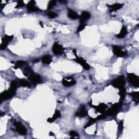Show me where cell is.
Segmentation results:
<instances>
[{"label":"cell","instance_id":"6da1fadb","mask_svg":"<svg viewBox=\"0 0 139 139\" xmlns=\"http://www.w3.org/2000/svg\"><path fill=\"white\" fill-rule=\"evenodd\" d=\"M18 85V83L16 80L12 81L9 89L7 91H5L1 94V102L6 101L13 97L16 94L17 88Z\"/></svg>","mask_w":139,"mask_h":139},{"label":"cell","instance_id":"7a4b0ae2","mask_svg":"<svg viewBox=\"0 0 139 139\" xmlns=\"http://www.w3.org/2000/svg\"><path fill=\"white\" fill-rule=\"evenodd\" d=\"M122 103L123 102L122 101H120L119 103H115V104L112 105V107L107 111L103 113L101 115L98 116L96 119H103V118H106V117L108 116L116 115L117 113L119 112L122 106Z\"/></svg>","mask_w":139,"mask_h":139},{"label":"cell","instance_id":"3957f363","mask_svg":"<svg viewBox=\"0 0 139 139\" xmlns=\"http://www.w3.org/2000/svg\"><path fill=\"white\" fill-rule=\"evenodd\" d=\"M125 84H126L125 78L123 76L118 77L117 78H116L114 80H112L111 82V85L119 89L121 88V87L124 86Z\"/></svg>","mask_w":139,"mask_h":139},{"label":"cell","instance_id":"277c9868","mask_svg":"<svg viewBox=\"0 0 139 139\" xmlns=\"http://www.w3.org/2000/svg\"><path fill=\"white\" fill-rule=\"evenodd\" d=\"M128 80L134 86L138 87L139 77L134 73H129L128 75Z\"/></svg>","mask_w":139,"mask_h":139},{"label":"cell","instance_id":"5b68a950","mask_svg":"<svg viewBox=\"0 0 139 139\" xmlns=\"http://www.w3.org/2000/svg\"><path fill=\"white\" fill-rule=\"evenodd\" d=\"M14 125L15 127V129H16V131L19 134L22 135L26 134L27 129L21 123H20L17 121H15L14 123Z\"/></svg>","mask_w":139,"mask_h":139},{"label":"cell","instance_id":"8992f818","mask_svg":"<svg viewBox=\"0 0 139 139\" xmlns=\"http://www.w3.org/2000/svg\"><path fill=\"white\" fill-rule=\"evenodd\" d=\"M64 48L57 43H55L52 47V51L55 55L62 54L64 52Z\"/></svg>","mask_w":139,"mask_h":139},{"label":"cell","instance_id":"52a82bcc","mask_svg":"<svg viewBox=\"0 0 139 139\" xmlns=\"http://www.w3.org/2000/svg\"><path fill=\"white\" fill-rule=\"evenodd\" d=\"M13 38V36H8V35H6L4 38L2 39V42L0 46V48L1 50H5L9 42H11V40Z\"/></svg>","mask_w":139,"mask_h":139},{"label":"cell","instance_id":"ba28073f","mask_svg":"<svg viewBox=\"0 0 139 139\" xmlns=\"http://www.w3.org/2000/svg\"><path fill=\"white\" fill-rule=\"evenodd\" d=\"M87 115H88V111L86 109L85 107L83 105H81L80 107L79 110L76 114V115L77 116L80 118H84L85 117L87 116Z\"/></svg>","mask_w":139,"mask_h":139},{"label":"cell","instance_id":"9c48e42d","mask_svg":"<svg viewBox=\"0 0 139 139\" xmlns=\"http://www.w3.org/2000/svg\"><path fill=\"white\" fill-rule=\"evenodd\" d=\"M112 51L114 53L119 57H123L127 55V53L126 52L121 50L118 46L116 45L112 46Z\"/></svg>","mask_w":139,"mask_h":139},{"label":"cell","instance_id":"30bf717a","mask_svg":"<svg viewBox=\"0 0 139 139\" xmlns=\"http://www.w3.org/2000/svg\"><path fill=\"white\" fill-rule=\"evenodd\" d=\"M76 58H77L75 59V61L77 63H78L79 64H80L81 66L83 67L85 70H89L90 69V65L86 62V61L83 58L78 57L77 56H76Z\"/></svg>","mask_w":139,"mask_h":139},{"label":"cell","instance_id":"8fae6325","mask_svg":"<svg viewBox=\"0 0 139 139\" xmlns=\"http://www.w3.org/2000/svg\"><path fill=\"white\" fill-rule=\"evenodd\" d=\"M91 17L89 12L84 11L81 13V14L79 17V21L81 24H84L87 20H88Z\"/></svg>","mask_w":139,"mask_h":139},{"label":"cell","instance_id":"7c38bea8","mask_svg":"<svg viewBox=\"0 0 139 139\" xmlns=\"http://www.w3.org/2000/svg\"><path fill=\"white\" fill-rule=\"evenodd\" d=\"M71 77H66L63 79V84L66 87H70L73 86L76 84V81L73 78H72L70 80Z\"/></svg>","mask_w":139,"mask_h":139},{"label":"cell","instance_id":"4fadbf2b","mask_svg":"<svg viewBox=\"0 0 139 139\" xmlns=\"http://www.w3.org/2000/svg\"><path fill=\"white\" fill-rule=\"evenodd\" d=\"M28 79L29 80L31 81L33 84H39L42 83V77L39 75L33 74V75L29 77Z\"/></svg>","mask_w":139,"mask_h":139},{"label":"cell","instance_id":"5bb4252c","mask_svg":"<svg viewBox=\"0 0 139 139\" xmlns=\"http://www.w3.org/2000/svg\"><path fill=\"white\" fill-rule=\"evenodd\" d=\"M35 1H30L28 4H27V10L29 12H38L40 11V9L37 8L36 6H35Z\"/></svg>","mask_w":139,"mask_h":139},{"label":"cell","instance_id":"9a60e30c","mask_svg":"<svg viewBox=\"0 0 139 139\" xmlns=\"http://www.w3.org/2000/svg\"><path fill=\"white\" fill-rule=\"evenodd\" d=\"M92 106L95 108V109L97 110V111L101 113V114H103V113L105 112L107 108V105L105 104H100L98 106H94V105Z\"/></svg>","mask_w":139,"mask_h":139},{"label":"cell","instance_id":"2e32d148","mask_svg":"<svg viewBox=\"0 0 139 139\" xmlns=\"http://www.w3.org/2000/svg\"><path fill=\"white\" fill-rule=\"evenodd\" d=\"M23 73L24 76L26 77H30V76L33 75L34 73V72L31 68H30L29 66H27L24 68L23 70Z\"/></svg>","mask_w":139,"mask_h":139},{"label":"cell","instance_id":"e0dca14e","mask_svg":"<svg viewBox=\"0 0 139 139\" xmlns=\"http://www.w3.org/2000/svg\"><path fill=\"white\" fill-rule=\"evenodd\" d=\"M110 9V11L111 12H115L117 11V10H119L120 8H121L123 6L122 4L120 3H115L112 5H109V6H108Z\"/></svg>","mask_w":139,"mask_h":139},{"label":"cell","instance_id":"ac0fdd59","mask_svg":"<svg viewBox=\"0 0 139 139\" xmlns=\"http://www.w3.org/2000/svg\"><path fill=\"white\" fill-rule=\"evenodd\" d=\"M60 116H61V114H60V111L58 110H56L54 115H53V116L51 118H48V119L47 120V122H48L50 123H52V122H54L55 120L57 119V118H59Z\"/></svg>","mask_w":139,"mask_h":139},{"label":"cell","instance_id":"d6986e66","mask_svg":"<svg viewBox=\"0 0 139 139\" xmlns=\"http://www.w3.org/2000/svg\"><path fill=\"white\" fill-rule=\"evenodd\" d=\"M68 15V17L72 20H76L79 18V15L77 14V13L71 9H69Z\"/></svg>","mask_w":139,"mask_h":139},{"label":"cell","instance_id":"ffe728a7","mask_svg":"<svg viewBox=\"0 0 139 139\" xmlns=\"http://www.w3.org/2000/svg\"><path fill=\"white\" fill-rule=\"evenodd\" d=\"M127 27L125 26H123L120 33L116 35V37L119 39H122L125 37V36L127 35Z\"/></svg>","mask_w":139,"mask_h":139},{"label":"cell","instance_id":"44dd1931","mask_svg":"<svg viewBox=\"0 0 139 139\" xmlns=\"http://www.w3.org/2000/svg\"><path fill=\"white\" fill-rule=\"evenodd\" d=\"M42 61V63L44 64L50 65L52 62V59H51V56L50 55H46L43 56Z\"/></svg>","mask_w":139,"mask_h":139},{"label":"cell","instance_id":"7402d4cb","mask_svg":"<svg viewBox=\"0 0 139 139\" xmlns=\"http://www.w3.org/2000/svg\"><path fill=\"white\" fill-rule=\"evenodd\" d=\"M119 94L120 96V101L123 102V100L125 99L126 94V90L125 89V86H123L120 89Z\"/></svg>","mask_w":139,"mask_h":139},{"label":"cell","instance_id":"603a6c76","mask_svg":"<svg viewBox=\"0 0 139 139\" xmlns=\"http://www.w3.org/2000/svg\"><path fill=\"white\" fill-rule=\"evenodd\" d=\"M18 84H19V86H23V87L30 86V85L29 82H28L27 80H24V79H20L19 81L18 82Z\"/></svg>","mask_w":139,"mask_h":139},{"label":"cell","instance_id":"cb8c5ba5","mask_svg":"<svg viewBox=\"0 0 139 139\" xmlns=\"http://www.w3.org/2000/svg\"><path fill=\"white\" fill-rule=\"evenodd\" d=\"M26 64V63L24 61H23V60L18 61L16 63V64H15V65L14 68L16 69L21 68H22V66H23Z\"/></svg>","mask_w":139,"mask_h":139},{"label":"cell","instance_id":"d4e9b609","mask_svg":"<svg viewBox=\"0 0 139 139\" xmlns=\"http://www.w3.org/2000/svg\"><path fill=\"white\" fill-rule=\"evenodd\" d=\"M130 95L133 97V99L135 101L136 103L138 102V96H139V92H133L132 93L130 94Z\"/></svg>","mask_w":139,"mask_h":139},{"label":"cell","instance_id":"484cf974","mask_svg":"<svg viewBox=\"0 0 139 139\" xmlns=\"http://www.w3.org/2000/svg\"><path fill=\"white\" fill-rule=\"evenodd\" d=\"M56 3V1H50L48 4L47 6V9H52V8H53Z\"/></svg>","mask_w":139,"mask_h":139},{"label":"cell","instance_id":"4316f807","mask_svg":"<svg viewBox=\"0 0 139 139\" xmlns=\"http://www.w3.org/2000/svg\"><path fill=\"white\" fill-rule=\"evenodd\" d=\"M47 15L50 18L54 19L55 17H57V14L55 13L54 12H49L47 13Z\"/></svg>","mask_w":139,"mask_h":139},{"label":"cell","instance_id":"83f0119b","mask_svg":"<svg viewBox=\"0 0 139 139\" xmlns=\"http://www.w3.org/2000/svg\"><path fill=\"white\" fill-rule=\"evenodd\" d=\"M95 120H96V118H90V120H89L88 123H87V124L85 126V128H86V127H88L90 126L91 125H92L95 122Z\"/></svg>","mask_w":139,"mask_h":139},{"label":"cell","instance_id":"f1b7e54d","mask_svg":"<svg viewBox=\"0 0 139 139\" xmlns=\"http://www.w3.org/2000/svg\"><path fill=\"white\" fill-rule=\"evenodd\" d=\"M69 135L71 137H79V134L74 130H72L70 132Z\"/></svg>","mask_w":139,"mask_h":139},{"label":"cell","instance_id":"f546056e","mask_svg":"<svg viewBox=\"0 0 139 139\" xmlns=\"http://www.w3.org/2000/svg\"><path fill=\"white\" fill-rule=\"evenodd\" d=\"M85 25L84 24H81L78 27V29H77V33L81 32V30H83L85 28Z\"/></svg>","mask_w":139,"mask_h":139},{"label":"cell","instance_id":"4dcf8cb0","mask_svg":"<svg viewBox=\"0 0 139 139\" xmlns=\"http://www.w3.org/2000/svg\"><path fill=\"white\" fill-rule=\"evenodd\" d=\"M24 5V2L23 1H18V3H17V5L16 6V7H15V8H20V7H23Z\"/></svg>","mask_w":139,"mask_h":139},{"label":"cell","instance_id":"1f68e13d","mask_svg":"<svg viewBox=\"0 0 139 139\" xmlns=\"http://www.w3.org/2000/svg\"><path fill=\"white\" fill-rule=\"evenodd\" d=\"M123 128V122L122 121H120V123H119V127H118V129H119V130H120L121 132L122 131Z\"/></svg>","mask_w":139,"mask_h":139},{"label":"cell","instance_id":"d6a6232c","mask_svg":"<svg viewBox=\"0 0 139 139\" xmlns=\"http://www.w3.org/2000/svg\"><path fill=\"white\" fill-rule=\"evenodd\" d=\"M39 61V59H35V60H34L33 61V62H34V63H37V62H38Z\"/></svg>","mask_w":139,"mask_h":139}]
</instances>
